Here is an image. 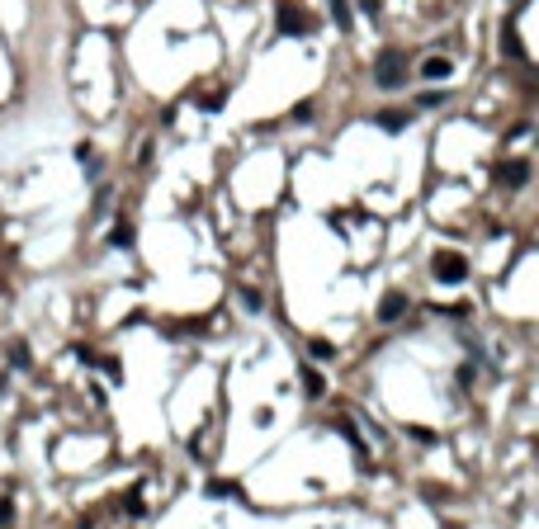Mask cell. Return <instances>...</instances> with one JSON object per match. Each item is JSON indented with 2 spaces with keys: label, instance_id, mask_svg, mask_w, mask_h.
Instances as JSON below:
<instances>
[{
  "label": "cell",
  "instance_id": "9",
  "mask_svg": "<svg viewBox=\"0 0 539 529\" xmlns=\"http://www.w3.org/2000/svg\"><path fill=\"white\" fill-rule=\"evenodd\" d=\"M208 497H241L237 482H208Z\"/></svg>",
  "mask_w": 539,
  "mask_h": 529
},
{
  "label": "cell",
  "instance_id": "7",
  "mask_svg": "<svg viewBox=\"0 0 539 529\" xmlns=\"http://www.w3.org/2000/svg\"><path fill=\"white\" fill-rule=\"evenodd\" d=\"M421 76H430V80L449 76V62H444V57H426V62H421Z\"/></svg>",
  "mask_w": 539,
  "mask_h": 529
},
{
  "label": "cell",
  "instance_id": "3",
  "mask_svg": "<svg viewBox=\"0 0 539 529\" xmlns=\"http://www.w3.org/2000/svg\"><path fill=\"white\" fill-rule=\"evenodd\" d=\"M313 29V19L303 15L298 5H284V10H279V33H308Z\"/></svg>",
  "mask_w": 539,
  "mask_h": 529
},
{
  "label": "cell",
  "instance_id": "2",
  "mask_svg": "<svg viewBox=\"0 0 539 529\" xmlns=\"http://www.w3.org/2000/svg\"><path fill=\"white\" fill-rule=\"evenodd\" d=\"M402 71H407V62H402V52H383L379 66H374V76H379V85H402Z\"/></svg>",
  "mask_w": 539,
  "mask_h": 529
},
{
  "label": "cell",
  "instance_id": "12",
  "mask_svg": "<svg viewBox=\"0 0 539 529\" xmlns=\"http://www.w3.org/2000/svg\"><path fill=\"white\" fill-rule=\"evenodd\" d=\"M332 15H336V24H341V29L350 24V10H346V0H332Z\"/></svg>",
  "mask_w": 539,
  "mask_h": 529
},
{
  "label": "cell",
  "instance_id": "4",
  "mask_svg": "<svg viewBox=\"0 0 539 529\" xmlns=\"http://www.w3.org/2000/svg\"><path fill=\"white\" fill-rule=\"evenodd\" d=\"M402 312H407V293H383L379 322H402Z\"/></svg>",
  "mask_w": 539,
  "mask_h": 529
},
{
  "label": "cell",
  "instance_id": "14",
  "mask_svg": "<svg viewBox=\"0 0 539 529\" xmlns=\"http://www.w3.org/2000/svg\"><path fill=\"white\" fill-rule=\"evenodd\" d=\"M0 525H10V501H0Z\"/></svg>",
  "mask_w": 539,
  "mask_h": 529
},
{
  "label": "cell",
  "instance_id": "1",
  "mask_svg": "<svg viewBox=\"0 0 539 529\" xmlns=\"http://www.w3.org/2000/svg\"><path fill=\"white\" fill-rule=\"evenodd\" d=\"M430 269H435V279H440V284H464V274H468V260H464L459 250H435Z\"/></svg>",
  "mask_w": 539,
  "mask_h": 529
},
{
  "label": "cell",
  "instance_id": "11",
  "mask_svg": "<svg viewBox=\"0 0 539 529\" xmlns=\"http://www.w3.org/2000/svg\"><path fill=\"white\" fill-rule=\"evenodd\" d=\"M10 364H15V369H29V350L19 341H15V350H10Z\"/></svg>",
  "mask_w": 539,
  "mask_h": 529
},
{
  "label": "cell",
  "instance_id": "8",
  "mask_svg": "<svg viewBox=\"0 0 539 529\" xmlns=\"http://www.w3.org/2000/svg\"><path fill=\"white\" fill-rule=\"evenodd\" d=\"M109 246H133V227H128V222H119V227H114V232H109Z\"/></svg>",
  "mask_w": 539,
  "mask_h": 529
},
{
  "label": "cell",
  "instance_id": "6",
  "mask_svg": "<svg viewBox=\"0 0 539 529\" xmlns=\"http://www.w3.org/2000/svg\"><path fill=\"white\" fill-rule=\"evenodd\" d=\"M303 392H308V397H322V392H327V378H322L317 369H303Z\"/></svg>",
  "mask_w": 539,
  "mask_h": 529
},
{
  "label": "cell",
  "instance_id": "10",
  "mask_svg": "<svg viewBox=\"0 0 539 529\" xmlns=\"http://www.w3.org/2000/svg\"><path fill=\"white\" fill-rule=\"evenodd\" d=\"M402 123H407V114H379V128H388V133H402Z\"/></svg>",
  "mask_w": 539,
  "mask_h": 529
},
{
  "label": "cell",
  "instance_id": "13",
  "mask_svg": "<svg viewBox=\"0 0 539 529\" xmlns=\"http://www.w3.org/2000/svg\"><path fill=\"white\" fill-rule=\"evenodd\" d=\"M308 350H313V355H317V359H332V345H327V341H313V345H308Z\"/></svg>",
  "mask_w": 539,
  "mask_h": 529
},
{
  "label": "cell",
  "instance_id": "5",
  "mask_svg": "<svg viewBox=\"0 0 539 529\" xmlns=\"http://www.w3.org/2000/svg\"><path fill=\"white\" fill-rule=\"evenodd\" d=\"M502 180H507V185H525V180H530V166H525V161H507V166H502Z\"/></svg>",
  "mask_w": 539,
  "mask_h": 529
}]
</instances>
